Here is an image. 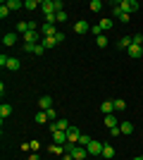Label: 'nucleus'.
Here are the masks:
<instances>
[{
  "mask_svg": "<svg viewBox=\"0 0 143 160\" xmlns=\"http://www.w3.org/2000/svg\"><path fill=\"white\" fill-rule=\"evenodd\" d=\"M117 7H119V10H122V12H126V14H131V12H138V2L136 0H119V2H117Z\"/></svg>",
  "mask_w": 143,
  "mask_h": 160,
  "instance_id": "obj_1",
  "label": "nucleus"
},
{
  "mask_svg": "<svg viewBox=\"0 0 143 160\" xmlns=\"http://www.w3.org/2000/svg\"><path fill=\"white\" fill-rule=\"evenodd\" d=\"M26 31H38L36 22H19V24H17V33H21V36H24Z\"/></svg>",
  "mask_w": 143,
  "mask_h": 160,
  "instance_id": "obj_2",
  "label": "nucleus"
},
{
  "mask_svg": "<svg viewBox=\"0 0 143 160\" xmlns=\"http://www.w3.org/2000/svg\"><path fill=\"white\" fill-rule=\"evenodd\" d=\"M69 127H72V124H69L67 120H62V117L55 120V122H50V132H57V129H60V132H67Z\"/></svg>",
  "mask_w": 143,
  "mask_h": 160,
  "instance_id": "obj_3",
  "label": "nucleus"
},
{
  "mask_svg": "<svg viewBox=\"0 0 143 160\" xmlns=\"http://www.w3.org/2000/svg\"><path fill=\"white\" fill-rule=\"evenodd\" d=\"M102 146L105 143H100V141H91L86 146V151H88V155H102Z\"/></svg>",
  "mask_w": 143,
  "mask_h": 160,
  "instance_id": "obj_4",
  "label": "nucleus"
},
{
  "mask_svg": "<svg viewBox=\"0 0 143 160\" xmlns=\"http://www.w3.org/2000/svg\"><path fill=\"white\" fill-rule=\"evenodd\" d=\"M72 158H74V160H86V158H88V151H86L83 146H74V148H72Z\"/></svg>",
  "mask_w": 143,
  "mask_h": 160,
  "instance_id": "obj_5",
  "label": "nucleus"
},
{
  "mask_svg": "<svg viewBox=\"0 0 143 160\" xmlns=\"http://www.w3.org/2000/svg\"><path fill=\"white\" fill-rule=\"evenodd\" d=\"M17 36H19L17 31H7L2 36V46H17Z\"/></svg>",
  "mask_w": 143,
  "mask_h": 160,
  "instance_id": "obj_6",
  "label": "nucleus"
},
{
  "mask_svg": "<svg viewBox=\"0 0 143 160\" xmlns=\"http://www.w3.org/2000/svg\"><path fill=\"white\" fill-rule=\"evenodd\" d=\"M79 136H81V132H79L76 127H69V129H67V139H69V143H76V146H79Z\"/></svg>",
  "mask_w": 143,
  "mask_h": 160,
  "instance_id": "obj_7",
  "label": "nucleus"
},
{
  "mask_svg": "<svg viewBox=\"0 0 143 160\" xmlns=\"http://www.w3.org/2000/svg\"><path fill=\"white\" fill-rule=\"evenodd\" d=\"M126 55H129L131 60H138V58L143 55V46H134V43H131V48L126 50Z\"/></svg>",
  "mask_w": 143,
  "mask_h": 160,
  "instance_id": "obj_8",
  "label": "nucleus"
},
{
  "mask_svg": "<svg viewBox=\"0 0 143 160\" xmlns=\"http://www.w3.org/2000/svg\"><path fill=\"white\" fill-rule=\"evenodd\" d=\"M57 31H60V29L55 27V24H43V27H41V36H43V38H45V36H55Z\"/></svg>",
  "mask_w": 143,
  "mask_h": 160,
  "instance_id": "obj_9",
  "label": "nucleus"
},
{
  "mask_svg": "<svg viewBox=\"0 0 143 160\" xmlns=\"http://www.w3.org/2000/svg\"><path fill=\"white\" fill-rule=\"evenodd\" d=\"M100 112L102 115H112L115 112V100H102L100 103Z\"/></svg>",
  "mask_w": 143,
  "mask_h": 160,
  "instance_id": "obj_10",
  "label": "nucleus"
},
{
  "mask_svg": "<svg viewBox=\"0 0 143 160\" xmlns=\"http://www.w3.org/2000/svg\"><path fill=\"white\" fill-rule=\"evenodd\" d=\"M50 134H53V141H55V143H62V146H64V143H67V132H60V129H57V132H50Z\"/></svg>",
  "mask_w": 143,
  "mask_h": 160,
  "instance_id": "obj_11",
  "label": "nucleus"
},
{
  "mask_svg": "<svg viewBox=\"0 0 143 160\" xmlns=\"http://www.w3.org/2000/svg\"><path fill=\"white\" fill-rule=\"evenodd\" d=\"M74 31L76 33H86V31H91V24H88V22H83V19H79L74 24Z\"/></svg>",
  "mask_w": 143,
  "mask_h": 160,
  "instance_id": "obj_12",
  "label": "nucleus"
},
{
  "mask_svg": "<svg viewBox=\"0 0 143 160\" xmlns=\"http://www.w3.org/2000/svg\"><path fill=\"white\" fill-rule=\"evenodd\" d=\"M48 153H53V155H64L67 151H64V146H62V143H53V146L48 148Z\"/></svg>",
  "mask_w": 143,
  "mask_h": 160,
  "instance_id": "obj_13",
  "label": "nucleus"
},
{
  "mask_svg": "<svg viewBox=\"0 0 143 160\" xmlns=\"http://www.w3.org/2000/svg\"><path fill=\"white\" fill-rule=\"evenodd\" d=\"M38 105H41V110H50V108H53V98H50V96H41Z\"/></svg>",
  "mask_w": 143,
  "mask_h": 160,
  "instance_id": "obj_14",
  "label": "nucleus"
},
{
  "mask_svg": "<svg viewBox=\"0 0 143 160\" xmlns=\"http://www.w3.org/2000/svg\"><path fill=\"white\" fill-rule=\"evenodd\" d=\"M10 115H12V105H10V103H2V105H0V117L7 120Z\"/></svg>",
  "mask_w": 143,
  "mask_h": 160,
  "instance_id": "obj_15",
  "label": "nucleus"
},
{
  "mask_svg": "<svg viewBox=\"0 0 143 160\" xmlns=\"http://www.w3.org/2000/svg\"><path fill=\"white\" fill-rule=\"evenodd\" d=\"M19 67H21L19 58H10V60H7V69H10V72H17Z\"/></svg>",
  "mask_w": 143,
  "mask_h": 160,
  "instance_id": "obj_16",
  "label": "nucleus"
},
{
  "mask_svg": "<svg viewBox=\"0 0 143 160\" xmlns=\"http://www.w3.org/2000/svg\"><path fill=\"white\" fill-rule=\"evenodd\" d=\"M34 122H38V124H48V112L45 110H41V112H36V117H34Z\"/></svg>",
  "mask_w": 143,
  "mask_h": 160,
  "instance_id": "obj_17",
  "label": "nucleus"
},
{
  "mask_svg": "<svg viewBox=\"0 0 143 160\" xmlns=\"http://www.w3.org/2000/svg\"><path fill=\"white\" fill-rule=\"evenodd\" d=\"M105 124H107L110 129L112 127H119V122H117V115L112 112V115H105Z\"/></svg>",
  "mask_w": 143,
  "mask_h": 160,
  "instance_id": "obj_18",
  "label": "nucleus"
},
{
  "mask_svg": "<svg viewBox=\"0 0 143 160\" xmlns=\"http://www.w3.org/2000/svg\"><path fill=\"white\" fill-rule=\"evenodd\" d=\"M98 27H100V31L105 33V31H110V29H112V19H107V17H105V19H100L98 22Z\"/></svg>",
  "mask_w": 143,
  "mask_h": 160,
  "instance_id": "obj_19",
  "label": "nucleus"
},
{
  "mask_svg": "<svg viewBox=\"0 0 143 160\" xmlns=\"http://www.w3.org/2000/svg\"><path fill=\"white\" fill-rule=\"evenodd\" d=\"M119 129H122V134H124V136L134 134V124H131V122H122V124H119Z\"/></svg>",
  "mask_w": 143,
  "mask_h": 160,
  "instance_id": "obj_20",
  "label": "nucleus"
},
{
  "mask_svg": "<svg viewBox=\"0 0 143 160\" xmlns=\"http://www.w3.org/2000/svg\"><path fill=\"white\" fill-rule=\"evenodd\" d=\"M102 158H115V148L110 146V143H105V146H102Z\"/></svg>",
  "mask_w": 143,
  "mask_h": 160,
  "instance_id": "obj_21",
  "label": "nucleus"
},
{
  "mask_svg": "<svg viewBox=\"0 0 143 160\" xmlns=\"http://www.w3.org/2000/svg\"><path fill=\"white\" fill-rule=\"evenodd\" d=\"M119 48H122V50H129L131 48V36H122V38H119Z\"/></svg>",
  "mask_w": 143,
  "mask_h": 160,
  "instance_id": "obj_22",
  "label": "nucleus"
},
{
  "mask_svg": "<svg viewBox=\"0 0 143 160\" xmlns=\"http://www.w3.org/2000/svg\"><path fill=\"white\" fill-rule=\"evenodd\" d=\"M5 5L10 7V10H21V7H24V2H21V0H7Z\"/></svg>",
  "mask_w": 143,
  "mask_h": 160,
  "instance_id": "obj_23",
  "label": "nucleus"
},
{
  "mask_svg": "<svg viewBox=\"0 0 143 160\" xmlns=\"http://www.w3.org/2000/svg\"><path fill=\"white\" fill-rule=\"evenodd\" d=\"M41 46H43V48H45V50H48V48H53V46H57V43H55V38H53V36H45V38L41 41Z\"/></svg>",
  "mask_w": 143,
  "mask_h": 160,
  "instance_id": "obj_24",
  "label": "nucleus"
},
{
  "mask_svg": "<svg viewBox=\"0 0 143 160\" xmlns=\"http://www.w3.org/2000/svg\"><path fill=\"white\" fill-rule=\"evenodd\" d=\"M88 10H91V12H100V10H102V2H100V0H91Z\"/></svg>",
  "mask_w": 143,
  "mask_h": 160,
  "instance_id": "obj_25",
  "label": "nucleus"
},
{
  "mask_svg": "<svg viewBox=\"0 0 143 160\" xmlns=\"http://www.w3.org/2000/svg\"><path fill=\"white\" fill-rule=\"evenodd\" d=\"M95 46L105 48V46H107V36H105V33H100V36H95Z\"/></svg>",
  "mask_w": 143,
  "mask_h": 160,
  "instance_id": "obj_26",
  "label": "nucleus"
},
{
  "mask_svg": "<svg viewBox=\"0 0 143 160\" xmlns=\"http://www.w3.org/2000/svg\"><path fill=\"white\" fill-rule=\"evenodd\" d=\"M36 7H41L38 0H26V2H24V10H36Z\"/></svg>",
  "mask_w": 143,
  "mask_h": 160,
  "instance_id": "obj_27",
  "label": "nucleus"
},
{
  "mask_svg": "<svg viewBox=\"0 0 143 160\" xmlns=\"http://www.w3.org/2000/svg\"><path fill=\"white\" fill-rule=\"evenodd\" d=\"M117 5V2H115ZM117 19L122 22V24H129V19H131V14H126V12H122V10H119V14H117Z\"/></svg>",
  "mask_w": 143,
  "mask_h": 160,
  "instance_id": "obj_28",
  "label": "nucleus"
},
{
  "mask_svg": "<svg viewBox=\"0 0 143 160\" xmlns=\"http://www.w3.org/2000/svg\"><path fill=\"white\" fill-rule=\"evenodd\" d=\"M91 141H93V139H91L88 134H81V136H79V146H83V148H86V146L91 143Z\"/></svg>",
  "mask_w": 143,
  "mask_h": 160,
  "instance_id": "obj_29",
  "label": "nucleus"
},
{
  "mask_svg": "<svg viewBox=\"0 0 143 160\" xmlns=\"http://www.w3.org/2000/svg\"><path fill=\"white\" fill-rule=\"evenodd\" d=\"M124 108H126V103H124L122 98H117V100H115V112H122Z\"/></svg>",
  "mask_w": 143,
  "mask_h": 160,
  "instance_id": "obj_30",
  "label": "nucleus"
},
{
  "mask_svg": "<svg viewBox=\"0 0 143 160\" xmlns=\"http://www.w3.org/2000/svg\"><path fill=\"white\" fill-rule=\"evenodd\" d=\"M55 19H57V24H64V22H67V12H64V10L57 12V14H55Z\"/></svg>",
  "mask_w": 143,
  "mask_h": 160,
  "instance_id": "obj_31",
  "label": "nucleus"
},
{
  "mask_svg": "<svg viewBox=\"0 0 143 160\" xmlns=\"http://www.w3.org/2000/svg\"><path fill=\"white\" fill-rule=\"evenodd\" d=\"M131 43H134V46H141L143 43V33H134V36H131Z\"/></svg>",
  "mask_w": 143,
  "mask_h": 160,
  "instance_id": "obj_32",
  "label": "nucleus"
},
{
  "mask_svg": "<svg viewBox=\"0 0 143 160\" xmlns=\"http://www.w3.org/2000/svg\"><path fill=\"white\" fill-rule=\"evenodd\" d=\"M48 112V120H60V117H57V110H55V108H50V110H45Z\"/></svg>",
  "mask_w": 143,
  "mask_h": 160,
  "instance_id": "obj_33",
  "label": "nucleus"
},
{
  "mask_svg": "<svg viewBox=\"0 0 143 160\" xmlns=\"http://www.w3.org/2000/svg\"><path fill=\"white\" fill-rule=\"evenodd\" d=\"M7 14H10V7H7L5 2H2V5H0V17H2V19H5Z\"/></svg>",
  "mask_w": 143,
  "mask_h": 160,
  "instance_id": "obj_34",
  "label": "nucleus"
},
{
  "mask_svg": "<svg viewBox=\"0 0 143 160\" xmlns=\"http://www.w3.org/2000/svg\"><path fill=\"white\" fill-rule=\"evenodd\" d=\"M53 38H55V43H64V33H62V31H57V33L53 36Z\"/></svg>",
  "mask_w": 143,
  "mask_h": 160,
  "instance_id": "obj_35",
  "label": "nucleus"
},
{
  "mask_svg": "<svg viewBox=\"0 0 143 160\" xmlns=\"http://www.w3.org/2000/svg\"><path fill=\"white\" fill-rule=\"evenodd\" d=\"M21 48H24V53H34L36 46H31V43H21Z\"/></svg>",
  "mask_w": 143,
  "mask_h": 160,
  "instance_id": "obj_36",
  "label": "nucleus"
},
{
  "mask_svg": "<svg viewBox=\"0 0 143 160\" xmlns=\"http://www.w3.org/2000/svg\"><path fill=\"white\" fill-rule=\"evenodd\" d=\"M119 134H122V129H119V127H112V129H110V136H112V139H117Z\"/></svg>",
  "mask_w": 143,
  "mask_h": 160,
  "instance_id": "obj_37",
  "label": "nucleus"
},
{
  "mask_svg": "<svg viewBox=\"0 0 143 160\" xmlns=\"http://www.w3.org/2000/svg\"><path fill=\"white\" fill-rule=\"evenodd\" d=\"M29 143H31V151H34V153L41 148V141H29Z\"/></svg>",
  "mask_w": 143,
  "mask_h": 160,
  "instance_id": "obj_38",
  "label": "nucleus"
},
{
  "mask_svg": "<svg viewBox=\"0 0 143 160\" xmlns=\"http://www.w3.org/2000/svg\"><path fill=\"white\" fill-rule=\"evenodd\" d=\"M7 60H10V58H7V55H5V53L0 55V67H7Z\"/></svg>",
  "mask_w": 143,
  "mask_h": 160,
  "instance_id": "obj_39",
  "label": "nucleus"
},
{
  "mask_svg": "<svg viewBox=\"0 0 143 160\" xmlns=\"http://www.w3.org/2000/svg\"><path fill=\"white\" fill-rule=\"evenodd\" d=\"M43 53H45V48L38 43V46H36V50H34V55H43Z\"/></svg>",
  "mask_w": 143,
  "mask_h": 160,
  "instance_id": "obj_40",
  "label": "nucleus"
},
{
  "mask_svg": "<svg viewBox=\"0 0 143 160\" xmlns=\"http://www.w3.org/2000/svg\"><path fill=\"white\" fill-rule=\"evenodd\" d=\"M29 160H41V158H38V153H31V155H29Z\"/></svg>",
  "mask_w": 143,
  "mask_h": 160,
  "instance_id": "obj_41",
  "label": "nucleus"
},
{
  "mask_svg": "<svg viewBox=\"0 0 143 160\" xmlns=\"http://www.w3.org/2000/svg\"><path fill=\"white\" fill-rule=\"evenodd\" d=\"M134 160H143V155H136V158H134Z\"/></svg>",
  "mask_w": 143,
  "mask_h": 160,
  "instance_id": "obj_42",
  "label": "nucleus"
},
{
  "mask_svg": "<svg viewBox=\"0 0 143 160\" xmlns=\"http://www.w3.org/2000/svg\"><path fill=\"white\" fill-rule=\"evenodd\" d=\"M24 160H29V158H24Z\"/></svg>",
  "mask_w": 143,
  "mask_h": 160,
  "instance_id": "obj_43",
  "label": "nucleus"
}]
</instances>
